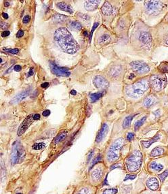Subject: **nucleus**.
<instances>
[{
  "mask_svg": "<svg viewBox=\"0 0 168 194\" xmlns=\"http://www.w3.org/2000/svg\"><path fill=\"white\" fill-rule=\"evenodd\" d=\"M54 39L63 52L73 55L77 52L79 46L66 28L61 27L56 29Z\"/></svg>",
  "mask_w": 168,
  "mask_h": 194,
  "instance_id": "nucleus-1",
  "label": "nucleus"
},
{
  "mask_svg": "<svg viewBox=\"0 0 168 194\" xmlns=\"http://www.w3.org/2000/svg\"><path fill=\"white\" fill-rule=\"evenodd\" d=\"M150 83L147 79L138 80L134 83L126 87L125 92L126 95L133 99L140 98L149 89Z\"/></svg>",
  "mask_w": 168,
  "mask_h": 194,
  "instance_id": "nucleus-2",
  "label": "nucleus"
},
{
  "mask_svg": "<svg viewBox=\"0 0 168 194\" xmlns=\"http://www.w3.org/2000/svg\"><path fill=\"white\" fill-rule=\"evenodd\" d=\"M142 154L140 151L135 150L126 159V167L130 172H135L142 165Z\"/></svg>",
  "mask_w": 168,
  "mask_h": 194,
  "instance_id": "nucleus-3",
  "label": "nucleus"
},
{
  "mask_svg": "<svg viewBox=\"0 0 168 194\" xmlns=\"http://www.w3.org/2000/svg\"><path fill=\"white\" fill-rule=\"evenodd\" d=\"M124 144V140L122 138L117 139L116 140L113 142L111 146L110 147L107 154V158L108 161L112 162L119 159V155H120V151Z\"/></svg>",
  "mask_w": 168,
  "mask_h": 194,
  "instance_id": "nucleus-4",
  "label": "nucleus"
},
{
  "mask_svg": "<svg viewBox=\"0 0 168 194\" xmlns=\"http://www.w3.org/2000/svg\"><path fill=\"white\" fill-rule=\"evenodd\" d=\"M167 77L163 74L153 75L150 78L149 83L152 89L155 91H161L167 85Z\"/></svg>",
  "mask_w": 168,
  "mask_h": 194,
  "instance_id": "nucleus-5",
  "label": "nucleus"
},
{
  "mask_svg": "<svg viewBox=\"0 0 168 194\" xmlns=\"http://www.w3.org/2000/svg\"><path fill=\"white\" fill-rule=\"evenodd\" d=\"M25 152L23 147L18 141H16L13 144L11 161L12 164H16L21 162L25 158Z\"/></svg>",
  "mask_w": 168,
  "mask_h": 194,
  "instance_id": "nucleus-6",
  "label": "nucleus"
},
{
  "mask_svg": "<svg viewBox=\"0 0 168 194\" xmlns=\"http://www.w3.org/2000/svg\"><path fill=\"white\" fill-rule=\"evenodd\" d=\"M164 4L160 1L145 2V8L149 15H158L163 9Z\"/></svg>",
  "mask_w": 168,
  "mask_h": 194,
  "instance_id": "nucleus-7",
  "label": "nucleus"
},
{
  "mask_svg": "<svg viewBox=\"0 0 168 194\" xmlns=\"http://www.w3.org/2000/svg\"><path fill=\"white\" fill-rule=\"evenodd\" d=\"M131 67L133 71L139 74L148 73L150 71V68L146 63L140 61H134L131 62Z\"/></svg>",
  "mask_w": 168,
  "mask_h": 194,
  "instance_id": "nucleus-8",
  "label": "nucleus"
},
{
  "mask_svg": "<svg viewBox=\"0 0 168 194\" xmlns=\"http://www.w3.org/2000/svg\"><path fill=\"white\" fill-rule=\"evenodd\" d=\"M51 71L53 74L58 76H64L67 77L69 76L71 73L69 72V69L67 68L59 67L55 64L54 62H50V64Z\"/></svg>",
  "mask_w": 168,
  "mask_h": 194,
  "instance_id": "nucleus-9",
  "label": "nucleus"
},
{
  "mask_svg": "<svg viewBox=\"0 0 168 194\" xmlns=\"http://www.w3.org/2000/svg\"><path fill=\"white\" fill-rule=\"evenodd\" d=\"M35 121L34 119V115H28L27 118L23 121L18 127V132H17V134L18 136H22L23 133L26 132L27 130L30 127V125L33 123V121Z\"/></svg>",
  "mask_w": 168,
  "mask_h": 194,
  "instance_id": "nucleus-10",
  "label": "nucleus"
},
{
  "mask_svg": "<svg viewBox=\"0 0 168 194\" xmlns=\"http://www.w3.org/2000/svg\"><path fill=\"white\" fill-rule=\"evenodd\" d=\"M93 83L96 88L98 89H102V91L106 89L109 87V82L104 77L100 75L96 76L93 80Z\"/></svg>",
  "mask_w": 168,
  "mask_h": 194,
  "instance_id": "nucleus-11",
  "label": "nucleus"
},
{
  "mask_svg": "<svg viewBox=\"0 0 168 194\" xmlns=\"http://www.w3.org/2000/svg\"><path fill=\"white\" fill-rule=\"evenodd\" d=\"M109 132V125L107 123H103L102 125V127L100 130H99L97 136L96 138V143H99L104 138V137L106 136L107 132Z\"/></svg>",
  "mask_w": 168,
  "mask_h": 194,
  "instance_id": "nucleus-12",
  "label": "nucleus"
},
{
  "mask_svg": "<svg viewBox=\"0 0 168 194\" xmlns=\"http://www.w3.org/2000/svg\"><path fill=\"white\" fill-rule=\"evenodd\" d=\"M139 40L143 44L150 47L152 43V37L147 31H142L139 37Z\"/></svg>",
  "mask_w": 168,
  "mask_h": 194,
  "instance_id": "nucleus-13",
  "label": "nucleus"
},
{
  "mask_svg": "<svg viewBox=\"0 0 168 194\" xmlns=\"http://www.w3.org/2000/svg\"><path fill=\"white\" fill-rule=\"evenodd\" d=\"M147 186L149 189L152 191H156L159 188V183L157 178L155 177L149 178L147 181Z\"/></svg>",
  "mask_w": 168,
  "mask_h": 194,
  "instance_id": "nucleus-14",
  "label": "nucleus"
},
{
  "mask_svg": "<svg viewBox=\"0 0 168 194\" xmlns=\"http://www.w3.org/2000/svg\"><path fill=\"white\" fill-rule=\"evenodd\" d=\"M161 138V133H156L154 137H153L152 138H150L149 140H142L141 142V143L142 144V146H143L144 148H149L151 146L153 143L159 141Z\"/></svg>",
  "mask_w": 168,
  "mask_h": 194,
  "instance_id": "nucleus-15",
  "label": "nucleus"
},
{
  "mask_svg": "<svg viewBox=\"0 0 168 194\" xmlns=\"http://www.w3.org/2000/svg\"><path fill=\"white\" fill-rule=\"evenodd\" d=\"M30 91L29 90H25L22 92L18 93V95H16L11 101V104H17L19 103L20 102L23 100L27 97L29 95Z\"/></svg>",
  "mask_w": 168,
  "mask_h": 194,
  "instance_id": "nucleus-16",
  "label": "nucleus"
},
{
  "mask_svg": "<svg viewBox=\"0 0 168 194\" xmlns=\"http://www.w3.org/2000/svg\"><path fill=\"white\" fill-rule=\"evenodd\" d=\"M100 1H96V0H90V1L85 2L84 4V7L85 10L87 11H94L97 9L98 7Z\"/></svg>",
  "mask_w": 168,
  "mask_h": 194,
  "instance_id": "nucleus-17",
  "label": "nucleus"
},
{
  "mask_svg": "<svg viewBox=\"0 0 168 194\" xmlns=\"http://www.w3.org/2000/svg\"><path fill=\"white\" fill-rule=\"evenodd\" d=\"M102 15L106 16H110L113 12V8L111 5H110V3L109 2H105L104 5H102Z\"/></svg>",
  "mask_w": 168,
  "mask_h": 194,
  "instance_id": "nucleus-18",
  "label": "nucleus"
},
{
  "mask_svg": "<svg viewBox=\"0 0 168 194\" xmlns=\"http://www.w3.org/2000/svg\"><path fill=\"white\" fill-rule=\"evenodd\" d=\"M156 102H157V100H156V98L153 95H149L144 100L143 105L144 107L150 108V106H152L156 104Z\"/></svg>",
  "mask_w": 168,
  "mask_h": 194,
  "instance_id": "nucleus-19",
  "label": "nucleus"
},
{
  "mask_svg": "<svg viewBox=\"0 0 168 194\" xmlns=\"http://www.w3.org/2000/svg\"><path fill=\"white\" fill-rule=\"evenodd\" d=\"M56 6H57V8H58L59 9H61V10L65 11V12H69L70 14H72L73 12L72 7H71L70 5L67 4H66V3H64V2L57 3Z\"/></svg>",
  "mask_w": 168,
  "mask_h": 194,
  "instance_id": "nucleus-20",
  "label": "nucleus"
},
{
  "mask_svg": "<svg viewBox=\"0 0 168 194\" xmlns=\"http://www.w3.org/2000/svg\"><path fill=\"white\" fill-rule=\"evenodd\" d=\"M163 168L164 167H163V165L159 164V163H157V162H156L155 161L150 162V164H149L150 169L152 170H154L155 172H161V170H163Z\"/></svg>",
  "mask_w": 168,
  "mask_h": 194,
  "instance_id": "nucleus-21",
  "label": "nucleus"
},
{
  "mask_svg": "<svg viewBox=\"0 0 168 194\" xmlns=\"http://www.w3.org/2000/svg\"><path fill=\"white\" fill-rule=\"evenodd\" d=\"M102 175V170L101 168H96L92 173V178L94 181L97 182L101 178Z\"/></svg>",
  "mask_w": 168,
  "mask_h": 194,
  "instance_id": "nucleus-22",
  "label": "nucleus"
},
{
  "mask_svg": "<svg viewBox=\"0 0 168 194\" xmlns=\"http://www.w3.org/2000/svg\"><path fill=\"white\" fill-rule=\"evenodd\" d=\"M165 153H166V149H165V148L157 147H155L154 149H153L151 153H150V156L159 157L164 155Z\"/></svg>",
  "mask_w": 168,
  "mask_h": 194,
  "instance_id": "nucleus-23",
  "label": "nucleus"
},
{
  "mask_svg": "<svg viewBox=\"0 0 168 194\" xmlns=\"http://www.w3.org/2000/svg\"><path fill=\"white\" fill-rule=\"evenodd\" d=\"M104 93H105V91H99V92H98V93H94L90 94V98L91 99V102H96V101L99 100V99L104 95Z\"/></svg>",
  "mask_w": 168,
  "mask_h": 194,
  "instance_id": "nucleus-24",
  "label": "nucleus"
},
{
  "mask_svg": "<svg viewBox=\"0 0 168 194\" xmlns=\"http://www.w3.org/2000/svg\"><path fill=\"white\" fill-rule=\"evenodd\" d=\"M67 136V131H63L59 133V134L56 137L54 140V143L55 144H59L60 142L64 140V139L66 138Z\"/></svg>",
  "mask_w": 168,
  "mask_h": 194,
  "instance_id": "nucleus-25",
  "label": "nucleus"
},
{
  "mask_svg": "<svg viewBox=\"0 0 168 194\" xmlns=\"http://www.w3.org/2000/svg\"><path fill=\"white\" fill-rule=\"evenodd\" d=\"M136 115H129L124 119V121L123 122V127L124 128V129H126V128H128L130 126L132 119H133V117H134Z\"/></svg>",
  "mask_w": 168,
  "mask_h": 194,
  "instance_id": "nucleus-26",
  "label": "nucleus"
},
{
  "mask_svg": "<svg viewBox=\"0 0 168 194\" xmlns=\"http://www.w3.org/2000/svg\"><path fill=\"white\" fill-rule=\"evenodd\" d=\"M69 24L70 27L73 30L79 31V30H81V28H82L81 24L78 21H70Z\"/></svg>",
  "mask_w": 168,
  "mask_h": 194,
  "instance_id": "nucleus-27",
  "label": "nucleus"
},
{
  "mask_svg": "<svg viewBox=\"0 0 168 194\" xmlns=\"http://www.w3.org/2000/svg\"><path fill=\"white\" fill-rule=\"evenodd\" d=\"M67 19V16L62 15H58V14H56V15H53L52 16L53 21L55 23H62L64 22Z\"/></svg>",
  "mask_w": 168,
  "mask_h": 194,
  "instance_id": "nucleus-28",
  "label": "nucleus"
},
{
  "mask_svg": "<svg viewBox=\"0 0 168 194\" xmlns=\"http://www.w3.org/2000/svg\"><path fill=\"white\" fill-rule=\"evenodd\" d=\"M110 41V38L108 34H104V35H102L100 38H99V43L102 45H104L109 43Z\"/></svg>",
  "mask_w": 168,
  "mask_h": 194,
  "instance_id": "nucleus-29",
  "label": "nucleus"
},
{
  "mask_svg": "<svg viewBox=\"0 0 168 194\" xmlns=\"http://www.w3.org/2000/svg\"><path fill=\"white\" fill-rule=\"evenodd\" d=\"M147 116H144V117H142L141 119L138 120V121L136 122V123L134 125V129L136 131L138 130L139 128H140L142 125L144 123V122L146 121V120H147Z\"/></svg>",
  "mask_w": 168,
  "mask_h": 194,
  "instance_id": "nucleus-30",
  "label": "nucleus"
},
{
  "mask_svg": "<svg viewBox=\"0 0 168 194\" xmlns=\"http://www.w3.org/2000/svg\"><path fill=\"white\" fill-rule=\"evenodd\" d=\"M121 71L120 66H115L110 71V74L113 76H118Z\"/></svg>",
  "mask_w": 168,
  "mask_h": 194,
  "instance_id": "nucleus-31",
  "label": "nucleus"
},
{
  "mask_svg": "<svg viewBox=\"0 0 168 194\" xmlns=\"http://www.w3.org/2000/svg\"><path fill=\"white\" fill-rule=\"evenodd\" d=\"M77 194H92V190L89 187L82 188Z\"/></svg>",
  "mask_w": 168,
  "mask_h": 194,
  "instance_id": "nucleus-32",
  "label": "nucleus"
},
{
  "mask_svg": "<svg viewBox=\"0 0 168 194\" xmlns=\"http://www.w3.org/2000/svg\"><path fill=\"white\" fill-rule=\"evenodd\" d=\"M45 147V144L44 143H43V142H40V143L34 144L32 147V149L33 150H35V151H38V150L39 151V150L43 149Z\"/></svg>",
  "mask_w": 168,
  "mask_h": 194,
  "instance_id": "nucleus-33",
  "label": "nucleus"
},
{
  "mask_svg": "<svg viewBox=\"0 0 168 194\" xmlns=\"http://www.w3.org/2000/svg\"><path fill=\"white\" fill-rule=\"evenodd\" d=\"M159 69L162 73H167L168 72V64L162 63L159 66Z\"/></svg>",
  "mask_w": 168,
  "mask_h": 194,
  "instance_id": "nucleus-34",
  "label": "nucleus"
},
{
  "mask_svg": "<svg viewBox=\"0 0 168 194\" xmlns=\"http://www.w3.org/2000/svg\"><path fill=\"white\" fill-rule=\"evenodd\" d=\"M158 176H159V179H160L161 182H163L168 176V169L165 170L163 172H162L161 174H160V175H159Z\"/></svg>",
  "mask_w": 168,
  "mask_h": 194,
  "instance_id": "nucleus-35",
  "label": "nucleus"
},
{
  "mask_svg": "<svg viewBox=\"0 0 168 194\" xmlns=\"http://www.w3.org/2000/svg\"><path fill=\"white\" fill-rule=\"evenodd\" d=\"M117 189L116 188H110V189H105L102 194H117Z\"/></svg>",
  "mask_w": 168,
  "mask_h": 194,
  "instance_id": "nucleus-36",
  "label": "nucleus"
},
{
  "mask_svg": "<svg viewBox=\"0 0 168 194\" xmlns=\"http://www.w3.org/2000/svg\"><path fill=\"white\" fill-rule=\"evenodd\" d=\"M98 25H99L98 23H94L93 26H92V30H91V32H90V36H89L90 41L92 40V35H93V33H94V30L96 29V28L98 27Z\"/></svg>",
  "mask_w": 168,
  "mask_h": 194,
  "instance_id": "nucleus-37",
  "label": "nucleus"
},
{
  "mask_svg": "<svg viewBox=\"0 0 168 194\" xmlns=\"http://www.w3.org/2000/svg\"><path fill=\"white\" fill-rule=\"evenodd\" d=\"M4 50L7 51V52L9 53L14 54V55L18 53V52H19V50L18 49V48H14V49H8V48H4Z\"/></svg>",
  "mask_w": 168,
  "mask_h": 194,
  "instance_id": "nucleus-38",
  "label": "nucleus"
},
{
  "mask_svg": "<svg viewBox=\"0 0 168 194\" xmlns=\"http://www.w3.org/2000/svg\"><path fill=\"white\" fill-rule=\"evenodd\" d=\"M135 138V134L133 133H128L126 136V139L128 141H132Z\"/></svg>",
  "mask_w": 168,
  "mask_h": 194,
  "instance_id": "nucleus-39",
  "label": "nucleus"
},
{
  "mask_svg": "<svg viewBox=\"0 0 168 194\" xmlns=\"http://www.w3.org/2000/svg\"><path fill=\"white\" fill-rule=\"evenodd\" d=\"M136 178V175H127L126 178L124 179V181H126L127 180H133Z\"/></svg>",
  "mask_w": 168,
  "mask_h": 194,
  "instance_id": "nucleus-40",
  "label": "nucleus"
},
{
  "mask_svg": "<svg viewBox=\"0 0 168 194\" xmlns=\"http://www.w3.org/2000/svg\"><path fill=\"white\" fill-rule=\"evenodd\" d=\"M101 159H102V157H101V155H98V156L96 157V158L94 159L93 161H92V166H94V165L95 164H97L98 162H99L100 161V160H101Z\"/></svg>",
  "mask_w": 168,
  "mask_h": 194,
  "instance_id": "nucleus-41",
  "label": "nucleus"
},
{
  "mask_svg": "<svg viewBox=\"0 0 168 194\" xmlns=\"http://www.w3.org/2000/svg\"><path fill=\"white\" fill-rule=\"evenodd\" d=\"M30 20L31 17L28 15H27L24 17L23 19H22V22H23V23H28L30 21Z\"/></svg>",
  "mask_w": 168,
  "mask_h": 194,
  "instance_id": "nucleus-42",
  "label": "nucleus"
},
{
  "mask_svg": "<svg viewBox=\"0 0 168 194\" xmlns=\"http://www.w3.org/2000/svg\"><path fill=\"white\" fill-rule=\"evenodd\" d=\"M10 34V32L9 31H4L2 33V36L3 37V38H5V37L9 36Z\"/></svg>",
  "mask_w": 168,
  "mask_h": 194,
  "instance_id": "nucleus-43",
  "label": "nucleus"
},
{
  "mask_svg": "<svg viewBox=\"0 0 168 194\" xmlns=\"http://www.w3.org/2000/svg\"><path fill=\"white\" fill-rule=\"evenodd\" d=\"M23 36H24V31L22 30H19L16 34L17 38H21V37H22Z\"/></svg>",
  "mask_w": 168,
  "mask_h": 194,
  "instance_id": "nucleus-44",
  "label": "nucleus"
},
{
  "mask_svg": "<svg viewBox=\"0 0 168 194\" xmlns=\"http://www.w3.org/2000/svg\"><path fill=\"white\" fill-rule=\"evenodd\" d=\"M121 166V165L120 164H113V165H111V168H110V170H113V169H115V168H120Z\"/></svg>",
  "mask_w": 168,
  "mask_h": 194,
  "instance_id": "nucleus-45",
  "label": "nucleus"
},
{
  "mask_svg": "<svg viewBox=\"0 0 168 194\" xmlns=\"http://www.w3.org/2000/svg\"><path fill=\"white\" fill-rule=\"evenodd\" d=\"M14 70H15L16 72H20V71L22 70V67L19 65H15V66H14Z\"/></svg>",
  "mask_w": 168,
  "mask_h": 194,
  "instance_id": "nucleus-46",
  "label": "nucleus"
},
{
  "mask_svg": "<svg viewBox=\"0 0 168 194\" xmlns=\"http://www.w3.org/2000/svg\"><path fill=\"white\" fill-rule=\"evenodd\" d=\"M50 115V111L49 110H45L43 112V116H45V117H46V116H48Z\"/></svg>",
  "mask_w": 168,
  "mask_h": 194,
  "instance_id": "nucleus-47",
  "label": "nucleus"
},
{
  "mask_svg": "<svg viewBox=\"0 0 168 194\" xmlns=\"http://www.w3.org/2000/svg\"><path fill=\"white\" fill-rule=\"evenodd\" d=\"M0 25H1L2 29H5V28L8 27V24L5 23H4V22H2Z\"/></svg>",
  "mask_w": 168,
  "mask_h": 194,
  "instance_id": "nucleus-48",
  "label": "nucleus"
},
{
  "mask_svg": "<svg viewBox=\"0 0 168 194\" xmlns=\"http://www.w3.org/2000/svg\"><path fill=\"white\" fill-rule=\"evenodd\" d=\"M93 155H94V151H91V152L90 153V154H89V155H88V158H87V162H90V161L91 160V159H92V156H93Z\"/></svg>",
  "mask_w": 168,
  "mask_h": 194,
  "instance_id": "nucleus-49",
  "label": "nucleus"
},
{
  "mask_svg": "<svg viewBox=\"0 0 168 194\" xmlns=\"http://www.w3.org/2000/svg\"><path fill=\"white\" fill-rule=\"evenodd\" d=\"M49 85H50V84L48 83V82H44V83L41 84V87L42 88H44V89H46V88H48V87H49Z\"/></svg>",
  "mask_w": 168,
  "mask_h": 194,
  "instance_id": "nucleus-50",
  "label": "nucleus"
},
{
  "mask_svg": "<svg viewBox=\"0 0 168 194\" xmlns=\"http://www.w3.org/2000/svg\"><path fill=\"white\" fill-rule=\"evenodd\" d=\"M39 119H40V115H39V114H35V115H34V119L35 120H39Z\"/></svg>",
  "mask_w": 168,
  "mask_h": 194,
  "instance_id": "nucleus-51",
  "label": "nucleus"
},
{
  "mask_svg": "<svg viewBox=\"0 0 168 194\" xmlns=\"http://www.w3.org/2000/svg\"><path fill=\"white\" fill-rule=\"evenodd\" d=\"M109 184H108V181H107V175L106 176V178H105L104 181L103 182V183H102V186H104V185H108Z\"/></svg>",
  "mask_w": 168,
  "mask_h": 194,
  "instance_id": "nucleus-52",
  "label": "nucleus"
},
{
  "mask_svg": "<svg viewBox=\"0 0 168 194\" xmlns=\"http://www.w3.org/2000/svg\"><path fill=\"white\" fill-rule=\"evenodd\" d=\"M32 75H33V68H31V69H30L29 72H28V76H32Z\"/></svg>",
  "mask_w": 168,
  "mask_h": 194,
  "instance_id": "nucleus-53",
  "label": "nucleus"
},
{
  "mask_svg": "<svg viewBox=\"0 0 168 194\" xmlns=\"http://www.w3.org/2000/svg\"><path fill=\"white\" fill-rule=\"evenodd\" d=\"M164 43H165V44H166V46H168V35H167L166 38H165Z\"/></svg>",
  "mask_w": 168,
  "mask_h": 194,
  "instance_id": "nucleus-54",
  "label": "nucleus"
},
{
  "mask_svg": "<svg viewBox=\"0 0 168 194\" xmlns=\"http://www.w3.org/2000/svg\"><path fill=\"white\" fill-rule=\"evenodd\" d=\"M2 16L4 17V18L5 19H8V14H6V13H2Z\"/></svg>",
  "mask_w": 168,
  "mask_h": 194,
  "instance_id": "nucleus-55",
  "label": "nucleus"
},
{
  "mask_svg": "<svg viewBox=\"0 0 168 194\" xmlns=\"http://www.w3.org/2000/svg\"><path fill=\"white\" fill-rule=\"evenodd\" d=\"M71 95H75L76 94H77L76 91H75V90H72V91H71Z\"/></svg>",
  "mask_w": 168,
  "mask_h": 194,
  "instance_id": "nucleus-56",
  "label": "nucleus"
},
{
  "mask_svg": "<svg viewBox=\"0 0 168 194\" xmlns=\"http://www.w3.org/2000/svg\"><path fill=\"white\" fill-rule=\"evenodd\" d=\"M5 7H8V6H9L10 5V4H9V2H5Z\"/></svg>",
  "mask_w": 168,
  "mask_h": 194,
  "instance_id": "nucleus-57",
  "label": "nucleus"
},
{
  "mask_svg": "<svg viewBox=\"0 0 168 194\" xmlns=\"http://www.w3.org/2000/svg\"><path fill=\"white\" fill-rule=\"evenodd\" d=\"M133 77H134V75L133 74H131V76H130V79H132Z\"/></svg>",
  "mask_w": 168,
  "mask_h": 194,
  "instance_id": "nucleus-58",
  "label": "nucleus"
},
{
  "mask_svg": "<svg viewBox=\"0 0 168 194\" xmlns=\"http://www.w3.org/2000/svg\"><path fill=\"white\" fill-rule=\"evenodd\" d=\"M84 35H85V36H87V32H86V31H84Z\"/></svg>",
  "mask_w": 168,
  "mask_h": 194,
  "instance_id": "nucleus-59",
  "label": "nucleus"
},
{
  "mask_svg": "<svg viewBox=\"0 0 168 194\" xmlns=\"http://www.w3.org/2000/svg\"><path fill=\"white\" fill-rule=\"evenodd\" d=\"M17 194H22V193H17Z\"/></svg>",
  "mask_w": 168,
  "mask_h": 194,
  "instance_id": "nucleus-60",
  "label": "nucleus"
},
{
  "mask_svg": "<svg viewBox=\"0 0 168 194\" xmlns=\"http://www.w3.org/2000/svg\"><path fill=\"white\" fill-rule=\"evenodd\" d=\"M167 132H168V130H167Z\"/></svg>",
  "mask_w": 168,
  "mask_h": 194,
  "instance_id": "nucleus-61",
  "label": "nucleus"
}]
</instances>
